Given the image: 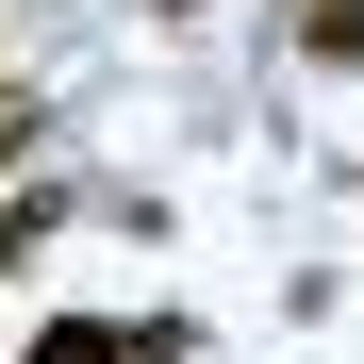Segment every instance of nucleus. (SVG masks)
I'll return each mask as SVG.
<instances>
[{"instance_id": "nucleus-1", "label": "nucleus", "mask_w": 364, "mask_h": 364, "mask_svg": "<svg viewBox=\"0 0 364 364\" xmlns=\"http://www.w3.org/2000/svg\"><path fill=\"white\" fill-rule=\"evenodd\" d=\"M149 348H166V315H149V331H133V315H50L17 364H149Z\"/></svg>"}, {"instance_id": "nucleus-2", "label": "nucleus", "mask_w": 364, "mask_h": 364, "mask_svg": "<svg viewBox=\"0 0 364 364\" xmlns=\"http://www.w3.org/2000/svg\"><path fill=\"white\" fill-rule=\"evenodd\" d=\"M298 50H315L331 83H364V0H298Z\"/></svg>"}, {"instance_id": "nucleus-3", "label": "nucleus", "mask_w": 364, "mask_h": 364, "mask_svg": "<svg viewBox=\"0 0 364 364\" xmlns=\"http://www.w3.org/2000/svg\"><path fill=\"white\" fill-rule=\"evenodd\" d=\"M50 232H67V199H33V182H17V199H0V282H17V265L50 249Z\"/></svg>"}, {"instance_id": "nucleus-4", "label": "nucleus", "mask_w": 364, "mask_h": 364, "mask_svg": "<svg viewBox=\"0 0 364 364\" xmlns=\"http://www.w3.org/2000/svg\"><path fill=\"white\" fill-rule=\"evenodd\" d=\"M17 149H33V83L0 67V182H17Z\"/></svg>"}, {"instance_id": "nucleus-5", "label": "nucleus", "mask_w": 364, "mask_h": 364, "mask_svg": "<svg viewBox=\"0 0 364 364\" xmlns=\"http://www.w3.org/2000/svg\"><path fill=\"white\" fill-rule=\"evenodd\" d=\"M149 364H199V348H182V315H166V348H149Z\"/></svg>"}, {"instance_id": "nucleus-6", "label": "nucleus", "mask_w": 364, "mask_h": 364, "mask_svg": "<svg viewBox=\"0 0 364 364\" xmlns=\"http://www.w3.org/2000/svg\"><path fill=\"white\" fill-rule=\"evenodd\" d=\"M149 17H199V0H149Z\"/></svg>"}, {"instance_id": "nucleus-7", "label": "nucleus", "mask_w": 364, "mask_h": 364, "mask_svg": "<svg viewBox=\"0 0 364 364\" xmlns=\"http://www.w3.org/2000/svg\"><path fill=\"white\" fill-rule=\"evenodd\" d=\"M348 199H364V182H348Z\"/></svg>"}]
</instances>
